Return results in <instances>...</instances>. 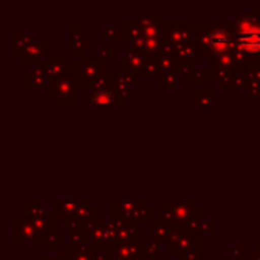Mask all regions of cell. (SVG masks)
I'll return each mask as SVG.
<instances>
[{
  "label": "cell",
  "instance_id": "obj_1",
  "mask_svg": "<svg viewBox=\"0 0 260 260\" xmlns=\"http://www.w3.org/2000/svg\"><path fill=\"white\" fill-rule=\"evenodd\" d=\"M209 44L216 53H225L230 47V35L222 29H216L209 35Z\"/></svg>",
  "mask_w": 260,
  "mask_h": 260
},
{
  "label": "cell",
  "instance_id": "obj_2",
  "mask_svg": "<svg viewBox=\"0 0 260 260\" xmlns=\"http://www.w3.org/2000/svg\"><path fill=\"white\" fill-rule=\"evenodd\" d=\"M239 43L247 52H259L260 50V29L239 35Z\"/></svg>",
  "mask_w": 260,
  "mask_h": 260
},
{
  "label": "cell",
  "instance_id": "obj_3",
  "mask_svg": "<svg viewBox=\"0 0 260 260\" xmlns=\"http://www.w3.org/2000/svg\"><path fill=\"white\" fill-rule=\"evenodd\" d=\"M113 101H114L113 94H111L110 91H107V90L98 91V93L93 96V102H96V104H110V102H113Z\"/></svg>",
  "mask_w": 260,
  "mask_h": 260
}]
</instances>
